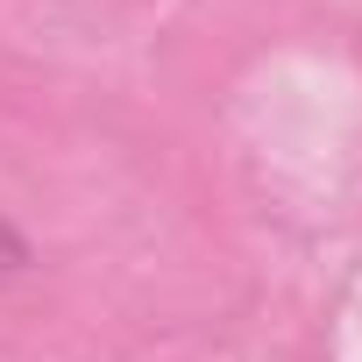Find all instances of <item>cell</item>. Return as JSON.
I'll list each match as a JSON object with an SVG mask.
<instances>
[{
    "label": "cell",
    "instance_id": "6da1fadb",
    "mask_svg": "<svg viewBox=\"0 0 362 362\" xmlns=\"http://www.w3.org/2000/svg\"><path fill=\"white\" fill-rule=\"evenodd\" d=\"M22 270H29V242H22V228L0 221V284H15Z\"/></svg>",
    "mask_w": 362,
    "mask_h": 362
}]
</instances>
